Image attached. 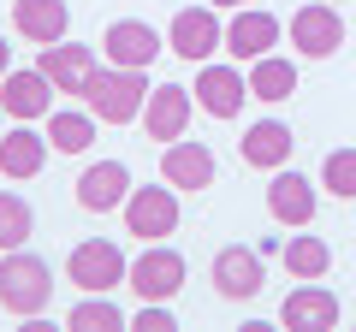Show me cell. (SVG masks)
<instances>
[{
  "mask_svg": "<svg viewBox=\"0 0 356 332\" xmlns=\"http://www.w3.org/2000/svg\"><path fill=\"white\" fill-rule=\"evenodd\" d=\"M83 101H89V113L107 119V125H131V119H143V107H149V77L131 72V65H95Z\"/></svg>",
  "mask_w": 356,
  "mask_h": 332,
  "instance_id": "7a4b0ae2",
  "label": "cell"
},
{
  "mask_svg": "<svg viewBox=\"0 0 356 332\" xmlns=\"http://www.w3.org/2000/svg\"><path fill=\"white\" fill-rule=\"evenodd\" d=\"M250 95L255 101H291L297 95V60H285V53L250 60Z\"/></svg>",
  "mask_w": 356,
  "mask_h": 332,
  "instance_id": "7402d4cb",
  "label": "cell"
},
{
  "mask_svg": "<svg viewBox=\"0 0 356 332\" xmlns=\"http://www.w3.org/2000/svg\"><path fill=\"white\" fill-rule=\"evenodd\" d=\"M280 320L291 332H332L339 326V297H332L327 285H297L280 303Z\"/></svg>",
  "mask_w": 356,
  "mask_h": 332,
  "instance_id": "2e32d148",
  "label": "cell"
},
{
  "mask_svg": "<svg viewBox=\"0 0 356 332\" xmlns=\"http://www.w3.org/2000/svg\"><path fill=\"white\" fill-rule=\"evenodd\" d=\"M267 214L280 219V226L303 231L309 219H315V184H309L303 172H291V166H280L273 184H267Z\"/></svg>",
  "mask_w": 356,
  "mask_h": 332,
  "instance_id": "4fadbf2b",
  "label": "cell"
},
{
  "mask_svg": "<svg viewBox=\"0 0 356 332\" xmlns=\"http://www.w3.org/2000/svg\"><path fill=\"white\" fill-rule=\"evenodd\" d=\"M191 113H196V95L184 83H154L149 107H143V131H149V142H178L184 125H191Z\"/></svg>",
  "mask_w": 356,
  "mask_h": 332,
  "instance_id": "30bf717a",
  "label": "cell"
},
{
  "mask_svg": "<svg viewBox=\"0 0 356 332\" xmlns=\"http://www.w3.org/2000/svg\"><path fill=\"white\" fill-rule=\"evenodd\" d=\"M13 24H18L24 42L54 48V42H65V30H72V13H65V0H13Z\"/></svg>",
  "mask_w": 356,
  "mask_h": 332,
  "instance_id": "ffe728a7",
  "label": "cell"
},
{
  "mask_svg": "<svg viewBox=\"0 0 356 332\" xmlns=\"http://www.w3.org/2000/svg\"><path fill=\"white\" fill-rule=\"evenodd\" d=\"M285 30H291V48L303 53V60H332V53L344 48V18H339V6H332V0L297 6V18H291Z\"/></svg>",
  "mask_w": 356,
  "mask_h": 332,
  "instance_id": "8992f818",
  "label": "cell"
},
{
  "mask_svg": "<svg viewBox=\"0 0 356 332\" xmlns=\"http://www.w3.org/2000/svg\"><path fill=\"white\" fill-rule=\"evenodd\" d=\"M125 231L131 238H143V243H154V238H172L178 231V190L166 184V190H154V184H131V196H125Z\"/></svg>",
  "mask_w": 356,
  "mask_h": 332,
  "instance_id": "52a82bcc",
  "label": "cell"
},
{
  "mask_svg": "<svg viewBox=\"0 0 356 332\" xmlns=\"http://www.w3.org/2000/svg\"><path fill=\"white\" fill-rule=\"evenodd\" d=\"M65 326H72V332H119V326H131V320L119 315L113 291H83V303L65 315Z\"/></svg>",
  "mask_w": 356,
  "mask_h": 332,
  "instance_id": "603a6c76",
  "label": "cell"
},
{
  "mask_svg": "<svg viewBox=\"0 0 356 332\" xmlns=\"http://www.w3.org/2000/svg\"><path fill=\"white\" fill-rule=\"evenodd\" d=\"M125 196H131V172H125V160H95L83 179H77V208H83V214L125 208Z\"/></svg>",
  "mask_w": 356,
  "mask_h": 332,
  "instance_id": "e0dca14e",
  "label": "cell"
},
{
  "mask_svg": "<svg viewBox=\"0 0 356 332\" xmlns=\"http://www.w3.org/2000/svg\"><path fill=\"white\" fill-rule=\"evenodd\" d=\"M48 137H36L30 125H13L6 137H0V172L6 179H36L42 166H48Z\"/></svg>",
  "mask_w": 356,
  "mask_h": 332,
  "instance_id": "44dd1931",
  "label": "cell"
},
{
  "mask_svg": "<svg viewBox=\"0 0 356 332\" xmlns=\"http://www.w3.org/2000/svg\"><path fill=\"white\" fill-rule=\"evenodd\" d=\"M48 142L60 154H83L95 142V113H72V107H54L48 113Z\"/></svg>",
  "mask_w": 356,
  "mask_h": 332,
  "instance_id": "cb8c5ba5",
  "label": "cell"
},
{
  "mask_svg": "<svg viewBox=\"0 0 356 332\" xmlns=\"http://www.w3.org/2000/svg\"><path fill=\"white\" fill-rule=\"evenodd\" d=\"M291 149H297V137H291L285 119H261V125H250V131L238 137L243 166H261V172H280V166L291 160Z\"/></svg>",
  "mask_w": 356,
  "mask_h": 332,
  "instance_id": "d6986e66",
  "label": "cell"
},
{
  "mask_svg": "<svg viewBox=\"0 0 356 332\" xmlns=\"http://www.w3.org/2000/svg\"><path fill=\"white\" fill-rule=\"evenodd\" d=\"M48 303H54L48 261L30 256V249H6V261H0V308L13 320H36Z\"/></svg>",
  "mask_w": 356,
  "mask_h": 332,
  "instance_id": "6da1fadb",
  "label": "cell"
},
{
  "mask_svg": "<svg viewBox=\"0 0 356 332\" xmlns=\"http://www.w3.org/2000/svg\"><path fill=\"white\" fill-rule=\"evenodd\" d=\"M166 48L178 53V60H214L220 48H226V24L214 18V6H184V13H172V24H166Z\"/></svg>",
  "mask_w": 356,
  "mask_h": 332,
  "instance_id": "277c9868",
  "label": "cell"
},
{
  "mask_svg": "<svg viewBox=\"0 0 356 332\" xmlns=\"http://www.w3.org/2000/svg\"><path fill=\"white\" fill-rule=\"evenodd\" d=\"M125 285L143 297V303H172V297L184 291V256H178V249H166V243H149V249L131 261Z\"/></svg>",
  "mask_w": 356,
  "mask_h": 332,
  "instance_id": "5b68a950",
  "label": "cell"
},
{
  "mask_svg": "<svg viewBox=\"0 0 356 332\" xmlns=\"http://www.w3.org/2000/svg\"><path fill=\"white\" fill-rule=\"evenodd\" d=\"M196 72H202V77H196V101H202V113H214V119H238L243 113V95H250V77H243L238 72V65H196Z\"/></svg>",
  "mask_w": 356,
  "mask_h": 332,
  "instance_id": "8fae6325",
  "label": "cell"
},
{
  "mask_svg": "<svg viewBox=\"0 0 356 332\" xmlns=\"http://www.w3.org/2000/svg\"><path fill=\"white\" fill-rule=\"evenodd\" d=\"M0 119H6V107H0Z\"/></svg>",
  "mask_w": 356,
  "mask_h": 332,
  "instance_id": "4dcf8cb0",
  "label": "cell"
},
{
  "mask_svg": "<svg viewBox=\"0 0 356 332\" xmlns=\"http://www.w3.org/2000/svg\"><path fill=\"white\" fill-rule=\"evenodd\" d=\"M161 179L172 184V190H208L214 184V149L208 142H166L161 154Z\"/></svg>",
  "mask_w": 356,
  "mask_h": 332,
  "instance_id": "9a60e30c",
  "label": "cell"
},
{
  "mask_svg": "<svg viewBox=\"0 0 356 332\" xmlns=\"http://www.w3.org/2000/svg\"><path fill=\"white\" fill-rule=\"evenodd\" d=\"M332 6H339V0H332Z\"/></svg>",
  "mask_w": 356,
  "mask_h": 332,
  "instance_id": "1f68e13d",
  "label": "cell"
},
{
  "mask_svg": "<svg viewBox=\"0 0 356 332\" xmlns=\"http://www.w3.org/2000/svg\"><path fill=\"white\" fill-rule=\"evenodd\" d=\"M280 18L261 13V6H238V18L226 24V48L232 60H261V53H273V42H280Z\"/></svg>",
  "mask_w": 356,
  "mask_h": 332,
  "instance_id": "ac0fdd59",
  "label": "cell"
},
{
  "mask_svg": "<svg viewBox=\"0 0 356 332\" xmlns=\"http://www.w3.org/2000/svg\"><path fill=\"white\" fill-rule=\"evenodd\" d=\"M208 279H214V291L226 297V303H250L255 291L267 285V267L255 249H243V243H226L214 256V267H208Z\"/></svg>",
  "mask_w": 356,
  "mask_h": 332,
  "instance_id": "9c48e42d",
  "label": "cell"
},
{
  "mask_svg": "<svg viewBox=\"0 0 356 332\" xmlns=\"http://www.w3.org/2000/svg\"><path fill=\"white\" fill-rule=\"evenodd\" d=\"M321 184H327L339 202H356V149H332L321 160Z\"/></svg>",
  "mask_w": 356,
  "mask_h": 332,
  "instance_id": "4316f807",
  "label": "cell"
},
{
  "mask_svg": "<svg viewBox=\"0 0 356 332\" xmlns=\"http://www.w3.org/2000/svg\"><path fill=\"white\" fill-rule=\"evenodd\" d=\"M95 48L107 53V65H131V72H149L154 53L166 48L161 36H154V24H143V18H113V24L102 30V42Z\"/></svg>",
  "mask_w": 356,
  "mask_h": 332,
  "instance_id": "ba28073f",
  "label": "cell"
},
{
  "mask_svg": "<svg viewBox=\"0 0 356 332\" xmlns=\"http://www.w3.org/2000/svg\"><path fill=\"white\" fill-rule=\"evenodd\" d=\"M0 107L13 119H48L54 113V83L42 65H30V72H6L0 77Z\"/></svg>",
  "mask_w": 356,
  "mask_h": 332,
  "instance_id": "5bb4252c",
  "label": "cell"
},
{
  "mask_svg": "<svg viewBox=\"0 0 356 332\" xmlns=\"http://www.w3.org/2000/svg\"><path fill=\"white\" fill-rule=\"evenodd\" d=\"M30 226H36L30 202H24V196H13V190H0V256H6V249H24Z\"/></svg>",
  "mask_w": 356,
  "mask_h": 332,
  "instance_id": "d4e9b609",
  "label": "cell"
},
{
  "mask_svg": "<svg viewBox=\"0 0 356 332\" xmlns=\"http://www.w3.org/2000/svg\"><path fill=\"white\" fill-rule=\"evenodd\" d=\"M285 267H291V279H321L332 267V249L321 238H291L285 243Z\"/></svg>",
  "mask_w": 356,
  "mask_h": 332,
  "instance_id": "484cf974",
  "label": "cell"
},
{
  "mask_svg": "<svg viewBox=\"0 0 356 332\" xmlns=\"http://www.w3.org/2000/svg\"><path fill=\"white\" fill-rule=\"evenodd\" d=\"M95 53H102V48H83V42H54V48H42L36 65L48 72V83H54L60 95H83L89 77H95V65H102Z\"/></svg>",
  "mask_w": 356,
  "mask_h": 332,
  "instance_id": "7c38bea8",
  "label": "cell"
},
{
  "mask_svg": "<svg viewBox=\"0 0 356 332\" xmlns=\"http://www.w3.org/2000/svg\"><path fill=\"white\" fill-rule=\"evenodd\" d=\"M208 6H226V13H238V6H250V0H208Z\"/></svg>",
  "mask_w": 356,
  "mask_h": 332,
  "instance_id": "f546056e",
  "label": "cell"
},
{
  "mask_svg": "<svg viewBox=\"0 0 356 332\" xmlns=\"http://www.w3.org/2000/svg\"><path fill=\"white\" fill-rule=\"evenodd\" d=\"M131 326H137V332H178V320H172L166 303H143L137 315H131Z\"/></svg>",
  "mask_w": 356,
  "mask_h": 332,
  "instance_id": "83f0119b",
  "label": "cell"
},
{
  "mask_svg": "<svg viewBox=\"0 0 356 332\" xmlns=\"http://www.w3.org/2000/svg\"><path fill=\"white\" fill-rule=\"evenodd\" d=\"M125 273H131L125 249L107 243V238H83L72 256H65V279H72L77 291H113V285H125Z\"/></svg>",
  "mask_w": 356,
  "mask_h": 332,
  "instance_id": "3957f363",
  "label": "cell"
},
{
  "mask_svg": "<svg viewBox=\"0 0 356 332\" xmlns=\"http://www.w3.org/2000/svg\"><path fill=\"white\" fill-rule=\"evenodd\" d=\"M13 72V48H6V36H0V77Z\"/></svg>",
  "mask_w": 356,
  "mask_h": 332,
  "instance_id": "f1b7e54d",
  "label": "cell"
}]
</instances>
